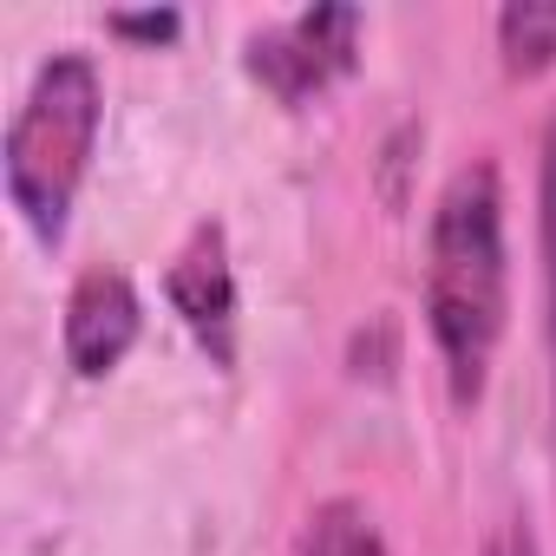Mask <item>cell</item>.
Returning a JSON list of instances; mask_svg holds the SVG:
<instances>
[{
  "instance_id": "cell-1",
  "label": "cell",
  "mask_w": 556,
  "mask_h": 556,
  "mask_svg": "<svg viewBox=\"0 0 556 556\" xmlns=\"http://www.w3.org/2000/svg\"><path fill=\"white\" fill-rule=\"evenodd\" d=\"M510 268H504V184L497 164H458L426 229V328L445 361L452 406H478L491 354L504 341Z\"/></svg>"
},
{
  "instance_id": "cell-2",
  "label": "cell",
  "mask_w": 556,
  "mask_h": 556,
  "mask_svg": "<svg viewBox=\"0 0 556 556\" xmlns=\"http://www.w3.org/2000/svg\"><path fill=\"white\" fill-rule=\"evenodd\" d=\"M99 125H105V86H99V66L86 53H53L14 125H8V151H0V170H8V203L21 210V223L34 229V242L60 249L66 242V223H73V197L92 170V144H99Z\"/></svg>"
},
{
  "instance_id": "cell-3",
  "label": "cell",
  "mask_w": 556,
  "mask_h": 556,
  "mask_svg": "<svg viewBox=\"0 0 556 556\" xmlns=\"http://www.w3.org/2000/svg\"><path fill=\"white\" fill-rule=\"evenodd\" d=\"M354 53H361V14L354 8H308V14H295L282 27L249 34L242 66L282 105H308L341 73H354Z\"/></svg>"
},
{
  "instance_id": "cell-4",
  "label": "cell",
  "mask_w": 556,
  "mask_h": 556,
  "mask_svg": "<svg viewBox=\"0 0 556 556\" xmlns=\"http://www.w3.org/2000/svg\"><path fill=\"white\" fill-rule=\"evenodd\" d=\"M164 295L177 308V321L197 334V348L210 354V367H236V268H229V236L223 223H197L184 236V249L164 268Z\"/></svg>"
},
{
  "instance_id": "cell-5",
  "label": "cell",
  "mask_w": 556,
  "mask_h": 556,
  "mask_svg": "<svg viewBox=\"0 0 556 556\" xmlns=\"http://www.w3.org/2000/svg\"><path fill=\"white\" fill-rule=\"evenodd\" d=\"M60 334H66L73 374H79V380H105V374L138 348V334H144V302H138V289H131V275L112 268V262H92L79 282H73V295H66Z\"/></svg>"
},
{
  "instance_id": "cell-6",
  "label": "cell",
  "mask_w": 556,
  "mask_h": 556,
  "mask_svg": "<svg viewBox=\"0 0 556 556\" xmlns=\"http://www.w3.org/2000/svg\"><path fill=\"white\" fill-rule=\"evenodd\" d=\"M497 53L510 73H543L556 60V8L543 0H510L497 14Z\"/></svg>"
},
{
  "instance_id": "cell-7",
  "label": "cell",
  "mask_w": 556,
  "mask_h": 556,
  "mask_svg": "<svg viewBox=\"0 0 556 556\" xmlns=\"http://www.w3.org/2000/svg\"><path fill=\"white\" fill-rule=\"evenodd\" d=\"M302 556H387L374 517L354 504V497H328L315 517H308V543Z\"/></svg>"
},
{
  "instance_id": "cell-8",
  "label": "cell",
  "mask_w": 556,
  "mask_h": 556,
  "mask_svg": "<svg viewBox=\"0 0 556 556\" xmlns=\"http://www.w3.org/2000/svg\"><path fill=\"white\" fill-rule=\"evenodd\" d=\"M536 242H543V302H549V348H556V118L536 144Z\"/></svg>"
},
{
  "instance_id": "cell-9",
  "label": "cell",
  "mask_w": 556,
  "mask_h": 556,
  "mask_svg": "<svg viewBox=\"0 0 556 556\" xmlns=\"http://www.w3.org/2000/svg\"><path fill=\"white\" fill-rule=\"evenodd\" d=\"M105 27H112L118 40H170V34H177L184 21H177L170 8H157V14H112Z\"/></svg>"
},
{
  "instance_id": "cell-10",
  "label": "cell",
  "mask_w": 556,
  "mask_h": 556,
  "mask_svg": "<svg viewBox=\"0 0 556 556\" xmlns=\"http://www.w3.org/2000/svg\"><path fill=\"white\" fill-rule=\"evenodd\" d=\"M484 556H536V536H530V523H523V517H504V523L484 536Z\"/></svg>"
}]
</instances>
